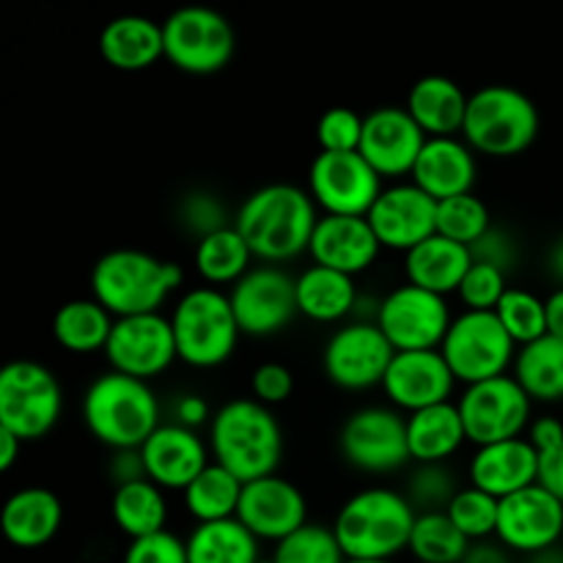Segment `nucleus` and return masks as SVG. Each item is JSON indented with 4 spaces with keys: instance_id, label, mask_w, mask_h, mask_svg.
Here are the masks:
<instances>
[{
    "instance_id": "4d7b16f0",
    "label": "nucleus",
    "mask_w": 563,
    "mask_h": 563,
    "mask_svg": "<svg viewBox=\"0 0 563 563\" xmlns=\"http://www.w3.org/2000/svg\"><path fill=\"white\" fill-rule=\"evenodd\" d=\"M462 563H515V553L506 550L498 539H484V542L471 544Z\"/></svg>"
},
{
    "instance_id": "a878e982",
    "label": "nucleus",
    "mask_w": 563,
    "mask_h": 563,
    "mask_svg": "<svg viewBox=\"0 0 563 563\" xmlns=\"http://www.w3.org/2000/svg\"><path fill=\"white\" fill-rule=\"evenodd\" d=\"M476 179L478 154L467 146L462 135L429 137L410 176V181H416L434 201L473 192Z\"/></svg>"
},
{
    "instance_id": "7ed1b4c3",
    "label": "nucleus",
    "mask_w": 563,
    "mask_h": 563,
    "mask_svg": "<svg viewBox=\"0 0 563 563\" xmlns=\"http://www.w3.org/2000/svg\"><path fill=\"white\" fill-rule=\"evenodd\" d=\"M185 273L176 262L137 247H115L97 258L88 275L91 297L115 319L163 313V306L181 289Z\"/></svg>"
},
{
    "instance_id": "7c9ffc66",
    "label": "nucleus",
    "mask_w": 563,
    "mask_h": 563,
    "mask_svg": "<svg viewBox=\"0 0 563 563\" xmlns=\"http://www.w3.org/2000/svg\"><path fill=\"white\" fill-rule=\"evenodd\" d=\"M401 264H405L407 284L421 286V289L434 291L440 297H451L456 295L467 269L473 267V256L467 245L432 234L421 245L407 251Z\"/></svg>"
},
{
    "instance_id": "c9c22d12",
    "label": "nucleus",
    "mask_w": 563,
    "mask_h": 563,
    "mask_svg": "<svg viewBox=\"0 0 563 563\" xmlns=\"http://www.w3.org/2000/svg\"><path fill=\"white\" fill-rule=\"evenodd\" d=\"M196 273L207 286L223 289V286H234L236 280L245 278L253 267H256V256H253L251 245L245 236L236 231V225H229L223 231L203 236L196 242Z\"/></svg>"
},
{
    "instance_id": "e2e57ef3",
    "label": "nucleus",
    "mask_w": 563,
    "mask_h": 563,
    "mask_svg": "<svg viewBox=\"0 0 563 563\" xmlns=\"http://www.w3.org/2000/svg\"><path fill=\"white\" fill-rule=\"evenodd\" d=\"M346 563H396V561H346Z\"/></svg>"
},
{
    "instance_id": "6e6d98bb",
    "label": "nucleus",
    "mask_w": 563,
    "mask_h": 563,
    "mask_svg": "<svg viewBox=\"0 0 563 563\" xmlns=\"http://www.w3.org/2000/svg\"><path fill=\"white\" fill-rule=\"evenodd\" d=\"M537 484L542 489H548L550 495H555L563 504V445L548 451V454H539Z\"/></svg>"
},
{
    "instance_id": "a19ab883",
    "label": "nucleus",
    "mask_w": 563,
    "mask_h": 563,
    "mask_svg": "<svg viewBox=\"0 0 563 563\" xmlns=\"http://www.w3.org/2000/svg\"><path fill=\"white\" fill-rule=\"evenodd\" d=\"M495 313H498L500 324L515 339L517 346L533 344L542 335H548V306H544V297H539L537 291L509 286Z\"/></svg>"
},
{
    "instance_id": "0eeeda50",
    "label": "nucleus",
    "mask_w": 563,
    "mask_h": 563,
    "mask_svg": "<svg viewBox=\"0 0 563 563\" xmlns=\"http://www.w3.org/2000/svg\"><path fill=\"white\" fill-rule=\"evenodd\" d=\"M542 130L539 108L515 86H482L471 93L462 137L484 157L506 159L528 152Z\"/></svg>"
},
{
    "instance_id": "f8f14e48",
    "label": "nucleus",
    "mask_w": 563,
    "mask_h": 563,
    "mask_svg": "<svg viewBox=\"0 0 563 563\" xmlns=\"http://www.w3.org/2000/svg\"><path fill=\"white\" fill-rule=\"evenodd\" d=\"M456 407L462 412L467 443L476 449L526 438L533 421V399L511 374L465 385Z\"/></svg>"
},
{
    "instance_id": "49530a36",
    "label": "nucleus",
    "mask_w": 563,
    "mask_h": 563,
    "mask_svg": "<svg viewBox=\"0 0 563 563\" xmlns=\"http://www.w3.org/2000/svg\"><path fill=\"white\" fill-rule=\"evenodd\" d=\"M506 291H509V275L489 264L473 262L456 289V300L462 302V311H495Z\"/></svg>"
},
{
    "instance_id": "e433bc0d",
    "label": "nucleus",
    "mask_w": 563,
    "mask_h": 563,
    "mask_svg": "<svg viewBox=\"0 0 563 563\" xmlns=\"http://www.w3.org/2000/svg\"><path fill=\"white\" fill-rule=\"evenodd\" d=\"M187 561L190 563H256L262 559V542L240 520L201 522L190 531Z\"/></svg>"
},
{
    "instance_id": "79ce46f5",
    "label": "nucleus",
    "mask_w": 563,
    "mask_h": 563,
    "mask_svg": "<svg viewBox=\"0 0 563 563\" xmlns=\"http://www.w3.org/2000/svg\"><path fill=\"white\" fill-rule=\"evenodd\" d=\"M495 223L493 214H489V207L476 192H465V196L438 201V234L445 236V240H454L460 245L471 247Z\"/></svg>"
},
{
    "instance_id": "4be33fe9",
    "label": "nucleus",
    "mask_w": 563,
    "mask_h": 563,
    "mask_svg": "<svg viewBox=\"0 0 563 563\" xmlns=\"http://www.w3.org/2000/svg\"><path fill=\"white\" fill-rule=\"evenodd\" d=\"M236 520L258 539V542H284L302 526H308V500L295 482L284 476H264L247 482L242 489Z\"/></svg>"
},
{
    "instance_id": "6e6552de",
    "label": "nucleus",
    "mask_w": 563,
    "mask_h": 563,
    "mask_svg": "<svg viewBox=\"0 0 563 563\" xmlns=\"http://www.w3.org/2000/svg\"><path fill=\"white\" fill-rule=\"evenodd\" d=\"M64 412V388L38 361H11L0 372V429L22 443L47 438Z\"/></svg>"
},
{
    "instance_id": "603ef678",
    "label": "nucleus",
    "mask_w": 563,
    "mask_h": 563,
    "mask_svg": "<svg viewBox=\"0 0 563 563\" xmlns=\"http://www.w3.org/2000/svg\"><path fill=\"white\" fill-rule=\"evenodd\" d=\"M212 416H214V410L209 407V401L203 399L201 394H192V390L176 394L174 401H170V407H168L170 423H179V427L192 429V432H201L203 427L209 429Z\"/></svg>"
},
{
    "instance_id": "a18cd8bd",
    "label": "nucleus",
    "mask_w": 563,
    "mask_h": 563,
    "mask_svg": "<svg viewBox=\"0 0 563 563\" xmlns=\"http://www.w3.org/2000/svg\"><path fill=\"white\" fill-rule=\"evenodd\" d=\"M176 218H179V225L187 234L196 236V242L214 234V231H223L229 225H234V218H231L223 198L212 190H203V187L185 192L179 198V203H176Z\"/></svg>"
},
{
    "instance_id": "3c124183",
    "label": "nucleus",
    "mask_w": 563,
    "mask_h": 563,
    "mask_svg": "<svg viewBox=\"0 0 563 563\" xmlns=\"http://www.w3.org/2000/svg\"><path fill=\"white\" fill-rule=\"evenodd\" d=\"M471 256L473 262L489 264V267L509 275L511 269L517 267V262H520V242H517V236L511 234L509 229H504V225H493L482 240L473 242Z\"/></svg>"
},
{
    "instance_id": "ea45409f",
    "label": "nucleus",
    "mask_w": 563,
    "mask_h": 563,
    "mask_svg": "<svg viewBox=\"0 0 563 563\" xmlns=\"http://www.w3.org/2000/svg\"><path fill=\"white\" fill-rule=\"evenodd\" d=\"M460 489L462 484L449 467V462H418L407 473L401 493L407 495V500H410L418 515H429V511L449 509Z\"/></svg>"
},
{
    "instance_id": "c85d7f7f",
    "label": "nucleus",
    "mask_w": 563,
    "mask_h": 563,
    "mask_svg": "<svg viewBox=\"0 0 563 563\" xmlns=\"http://www.w3.org/2000/svg\"><path fill=\"white\" fill-rule=\"evenodd\" d=\"M99 55L119 71H143L165 58L163 22L141 14H124L110 20L99 33Z\"/></svg>"
},
{
    "instance_id": "dca6fc26",
    "label": "nucleus",
    "mask_w": 563,
    "mask_h": 563,
    "mask_svg": "<svg viewBox=\"0 0 563 563\" xmlns=\"http://www.w3.org/2000/svg\"><path fill=\"white\" fill-rule=\"evenodd\" d=\"M385 179L361 152H319L308 165V192L322 214L366 218Z\"/></svg>"
},
{
    "instance_id": "f3484780",
    "label": "nucleus",
    "mask_w": 563,
    "mask_h": 563,
    "mask_svg": "<svg viewBox=\"0 0 563 563\" xmlns=\"http://www.w3.org/2000/svg\"><path fill=\"white\" fill-rule=\"evenodd\" d=\"M102 355L113 372L126 374V377L143 379V383L163 377L179 361L170 319L165 313L115 319Z\"/></svg>"
},
{
    "instance_id": "f03ea898",
    "label": "nucleus",
    "mask_w": 563,
    "mask_h": 563,
    "mask_svg": "<svg viewBox=\"0 0 563 563\" xmlns=\"http://www.w3.org/2000/svg\"><path fill=\"white\" fill-rule=\"evenodd\" d=\"M207 443L212 462L223 465L245 484L275 476L286 451L284 427L275 410L251 396L229 399L214 410Z\"/></svg>"
},
{
    "instance_id": "4c0bfd02",
    "label": "nucleus",
    "mask_w": 563,
    "mask_h": 563,
    "mask_svg": "<svg viewBox=\"0 0 563 563\" xmlns=\"http://www.w3.org/2000/svg\"><path fill=\"white\" fill-rule=\"evenodd\" d=\"M242 489H245V482H240L234 473L225 471L218 462H212L181 493V504H185L187 515L196 520V526H201V522L234 520L236 511H240Z\"/></svg>"
},
{
    "instance_id": "ddd939ff",
    "label": "nucleus",
    "mask_w": 563,
    "mask_h": 563,
    "mask_svg": "<svg viewBox=\"0 0 563 563\" xmlns=\"http://www.w3.org/2000/svg\"><path fill=\"white\" fill-rule=\"evenodd\" d=\"M396 350L377 322H350L339 324L322 346V372L335 388L350 394H366L372 388H383L390 361Z\"/></svg>"
},
{
    "instance_id": "37998d69",
    "label": "nucleus",
    "mask_w": 563,
    "mask_h": 563,
    "mask_svg": "<svg viewBox=\"0 0 563 563\" xmlns=\"http://www.w3.org/2000/svg\"><path fill=\"white\" fill-rule=\"evenodd\" d=\"M269 559L275 563H346L333 526H322V522H308L300 531L286 537L284 542L275 544Z\"/></svg>"
},
{
    "instance_id": "b1692460",
    "label": "nucleus",
    "mask_w": 563,
    "mask_h": 563,
    "mask_svg": "<svg viewBox=\"0 0 563 563\" xmlns=\"http://www.w3.org/2000/svg\"><path fill=\"white\" fill-rule=\"evenodd\" d=\"M383 245L368 218L357 214H322L313 229L308 256L311 264L357 278L377 264Z\"/></svg>"
},
{
    "instance_id": "f257e3e1",
    "label": "nucleus",
    "mask_w": 563,
    "mask_h": 563,
    "mask_svg": "<svg viewBox=\"0 0 563 563\" xmlns=\"http://www.w3.org/2000/svg\"><path fill=\"white\" fill-rule=\"evenodd\" d=\"M319 207L311 192L289 181H269L240 203L234 225L262 264H286L308 253Z\"/></svg>"
},
{
    "instance_id": "9b49d317",
    "label": "nucleus",
    "mask_w": 563,
    "mask_h": 563,
    "mask_svg": "<svg viewBox=\"0 0 563 563\" xmlns=\"http://www.w3.org/2000/svg\"><path fill=\"white\" fill-rule=\"evenodd\" d=\"M165 60L187 75H218L236 49L229 16L209 5H181L163 20Z\"/></svg>"
},
{
    "instance_id": "052dcab7",
    "label": "nucleus",
    "mask_w": 563,
    "mask_h": 563,
    "mask_svg": "<svg viewBox=\"0 0 563 563\" xmlns=\"http://www.w3.org/2000/svg\"><path fill=\"white\" fill-rule=\"evenodd\" d=\"M544 267H548L550 278H553L559 286H563V234L559 236V240H553V245L548 247Z\"/></svg>"
},
{
    "instance_id": "393cba45",
    "label": "nucleus",
    "mask_w": 563,
    "mask_h": 563,
    "mask_svg": "<svg viewBox=\"0 0 563 563\" xmlns=\"http://www.w3.org/2000/svg\"><path fill=\"white\" fill-rule=\"evenodd\" d=\"M537 478L539 451L526 438L482 445L467 462V484L498 500L533 487Z\"/></svg>"
},
{
    "instance_id": "5701e85b",
    "label": "nucleus",
    "mask_w": 563,
    "mask_h": 563,
    "mask_svg": "<svg viewBox=\"0 0 563 563\" xmlns=\"http://www.w3.org/2000/svg\"><path fill=\"white\" fill-rule=\"evenodd\" d=\"M148 482L165 493H185L209 465L212 451L201 432L165 421L146 443L141 445Z\"/></svg>"
},
{
    "instance_id": "39448f33",
    "label": "nucleus",
    "mask_w": 563,
    "mask_h": 563,
    "mask_svg": "<svg viewBox=\"0 0 563 563\" xmlns=\"http://www.w3.org/2000/svg\"><path fill=\"white\" fill-rule=\"evenodd\" d=\"M418 511L401 489L366 487L341 504L333 533L346 561H396L407 553Z\"/></svg>"
},
{
    "instance_id": "72a5a7b5",
    "label": "nucleus",
    "mask_w": 563,
    "mask_h": 563,
    "mask_svg": "<svg viewBox=\"0 0 563 563\" xmlns=\"http://www.w3.org/2000/svg\"><path fill=\"white\" fill-rule=\"evenodd\" d=\"M511 377L522 385L533 405H559L563 401V339L548 333L533 344L520 346Z\"/></svg>"
},
{
    "instance_id": "4468645a",
    "label": "nucleus",
    "mask_w": 563,
    "mask_h": 563,
    "mask_svg": "<svg viewBox=\"0 0 563 563\" xmlns=\"http://www.w3.org/2000/svg\"><path fill=\"white\" fill-rule=\"evenodd\" d=\"M454 317L449 297H440L405 280L383 295L377 324L396 352H418L440 350Z\"/></svg>"
},
{
    "instance_id": "0e129e2a",
    "label": "nucleus",
    "mask_w": 563,
    "mask_h": 563,
    "mask_svg": "<svg viewBox=\"0 0 563 563\" xmlns=\"http://www.w3.org/2000/svg\"><path fill=\"white\" fill-rule=\"evenodd\" d=\"M256 563H275V561L273 559H258Z\"/></svg>"
},
{
    "instance_id": "bf43d9fd",
    "label": "nucleus",
    "mask_w": 563,
    "mask_h": 563,
    "mask_svg": "<svg viewBox=\"0 0 563 563\" xmlns=\"http://www.w3.org/2000/svg\"><path fill=\"white\" fill-rule=\"evenodd\" d=\"M22 445L25 443H22L16 434L0 429V471H11V467H14V462L20 460L22 454Z\"/></svg>"
},
{
    "instance_id": "c03bdc74",
    "label": "nucleus",
    "mask_w": 563,
    "mask_h": 563,
    "mask_svg": "<svg viewBox=\"0 0 563 563\" xmlns=\"http://www.w3.org/2000/svg\"><path fill=\"white\" fill-rule=\"evenodd\" d=\"M445 515L471 542H484V539H495V533H498L500 500L471 487V484H462Z\"/></svg>"
},
{
    "instance_id": "13d9d810",
    "label": "nucleus",
    "mask_w": 563,
    "mask_h": 563,
    "mask_svg": "<svg viewBox=\"0 0 563 563\" xmlns=\"http://www.w3.org/2000/svg\"><path fill=\"white\" fill-rule=\"evenodd\" d=\"M544 306H548V333L555 335V339H563V286H555L544 297Z\"/></svg>"
},
{
    "instance_id": "680f3d73",
    "label": "nucleus",
    "mask_w": 563,
    "mask_h": 563,
    "mask_svg": "<svg viewBox=\"0 0 563 563\" xmlns=\"http://www.w3.org/2000/svg\"><path fill=\"white\" fill-rule=\"evenodd\" d=\"M526 563H563V544H559V548L542 550V553L537 555H528Z\"/></svg>"
},
{
    "instance_id": "2f4dec72",
    "label": "nucleus",
    "mask_w": 563,
    "mask_h": 563,
    "mask_svg": "<svg viewBox=\"0 0 563 563\" xmlns=\"http://www.w3.org/2000/svg\"><path fill=\"white\" fill-rule=\"evenodd\" d=\"M407 443L412 462H449L467 445L465 423L456 401L427 407L407 416Z\"/></svg>"
},
{
    "instance_id": "58836bf2",
    "label": "nucleus",
    "mask_w": 563,
    "mask_h": 563,
    "mask_svg": "<svg viewBox=\"0 0 563 563\" xmlns=\"http://www.w3.org/2000/svg\"><path fill=\"white\" fill-rule=\"evenodd\" d=\"M471 544L445 511H429L418 515L407 553L418 563H462Z\"/></svg>"
},
{
    "instance_id": "1a4fd4ad",
    "label": "nucleus",
    "mask_w": 563,
    "mask_h": 563,
    "mask_svg": "<svg viewBox=\"0 0 563 563\" xmlns=\"http://www.w3.org/2000/svg\"><path fill=\"white\" fill-rule=\"evenodd\" d=\"M339 454L352 471L390 476L412 462L407 443V416L390 405L352 410L339 429Z\"/></svg>"
},
{
    "instance_id": "473e14b6",
    "label": "nucleus",
    "mask_w": 563,
    "mask_h": 563,
    "mask_svg": "<svg viewBox=\"0 0 563 563\" xmlns=\"http://www.w3.org/2000/svg\"><path fill=\"white\" fill-rule=\"evenodd\" d=\"M115 317L93 297H77L64 302L53 317V339L60 350L71 355H93L104 352Z\"/></svg>"
},
{
    "instance_id": "423d86ee",
    "label": "nucleus",
    "mask_w": 563,
    "mask_h": 563,
    "mask_svg": "<svg viewBox=\"0 0 563 563\" xmlns=\"http://www.w3.org/2000/svg\"><path fill=\"white\" fill-rule=\"evenodd\" d=\"M168 319L176 335L179 361L190 368L209 372L225 366L234 357L242 330L225 289L207 284L185 289L176 297Z\"/></svg>"
},
{
    "instance_id": "9d476101",
    "label": "nucleus",
    "mask_w": 563,
    "mask_h": 563,
    "mask_svg": "<svg viewBox=\"0 0 563 563\" xmlns=\"http://www.w3.org/2000/svg\"><path fill=\"white\" fill-rule=\"evenodd\" d=\"M517 350L520 346L506 333L495 311H460L440 344L462 388L511 374Z\"/></svg>"
},
{
    "instance_id": "5fc2aeb1",
    "label": "nucleus",
    "mask_w": 563,
    "mask_h": 563,
    "mask_svg": "<svg viewBox=\"0 0 563 563\" xmlns=\"http://www.w3.org/2000/svg\"><path fill=\"white\" fill-rule=\"evenodd\" d=\"M526 440L539 451V454H548V451L563 445V421L559 416H533L531 427H528Z\"/></svg>"
},
{
    "instance_id": "c756f323",
    "label": "nucleus",
    "mask_w": 563,
    "mask_h": 563,
    "mask_svg": "<svg viewBox=\"0 0 563 563\" xmlns=\"http://www.w3.org/2000/svg\"><path fill=\"white\" fill-rule=\"evenodd\" d=\"M357 297H361V289L352 275L335 273L319 264H308L297 275V311L308 322L335 324V328L350 322L355 317Z\"/></svg>"
},
{
    "instance_id": "6ab92c4d",
    "label": "nucleus",
    "mask_w": 563,
    "mask_h": 563,
    "mask_svg": "<svg viewBox=\"0 0 563 563\" xmlns=\"http://www.w3.org/2000/svg\"><path fill=\"white\" fill-rule=\"evenodd\" d=\"M366 218L383 251H396L401 256L438 234V201L410 179L385 185Z\"/></svg>"
},
{
    "instance_id": "412c9836",
    "label": "nucleus",
    "mask_w": 563,
    "mask_h": 563,
    "mask_svg": "<svg viewBox=\"0 0 563 563\" xmlns=\"http://www.w3.org/2000/svg\"><path fill=\"white\" fill-rule=\"evenodd\" d=\"M456 385L460 383L440 350L396 352L383 379V394L390 407L412 416L427 407L454 401Z\"/></svg>"
},
{
    "instance_id": "bb28decb",
    "label": "nucleus",
    "mask_w": 563,
    "mask_h": 563,
    "mask_svg": "<svg viewBox=\"0 0 563 563\" xmlns=\"http://www.w3.org/2000/svg\"><path fill=\"white\" fill-rule=\"evenodd\" d=\"M3 537L20 550H38L58 537L64 504L47 487H22L3 506Z\"/></svg>"
},
{
    "instance_id": "864d4df0",
    "label": "nucleus",
    "mask_w": 563,
    "mask_h": 563,
    "mask_svg": "<svg viewBox=\"0 0 563 563\" xmlns=\"http://www.w3.org/2000/svg\"><path fill=\"white\" fill-rule=\"evenodd\" d=\"M108 476L115 487H124V484H135L143 482L146 476V465H143L141 449H121V451H110L108 460Z\"/></svg>"
},
{
    "instance_id": "2eb2a0df",
    "label": "nucleus",
    "mask_w": 563,
    "mask_h": 563,
    "mask_svg": "<svg viewBox=\"0 0 563 563\" xmlns=\"http://www.w3.org/2000/svg\"><path fill=\"white\" fill-rule=\"evenodd\" d=\"M229 300L242 335L251 339H273L300 317L297 275L286 273L278 264H256L231 286Z\"/></svg>"
},
{
    "instance_id": "20e7f679",
    "label": "nucleus",
    "mask_w": 563,
    "mask_h": 563,
    "mask_svg": "<svg viewBox=\"0 0 563 563\" xmlns=\"http://www.w3.org/2000/svg\"><path fill=\"white\" fill-rule=\"evenodd\" d=\"M82 423L104 449H141L163 427V401L152 383L108 368L82 394Z\"/></svg>"
},
{
    "instance_id": "de8ad7c7",
    "label": "nucleus",
    "mask_w": 563,
    "mask_h": 563,
    "mask_svg": "<svg viewBox=\"0 0 563 563\" xmlns=\"http://www.w3.org/2000/svg\"><path fill=\"white\" fill-rule=\"evenodd\" d=\"M363 137V115L352 108H330L317 121L319 152H357Z\"/></svg>"
},
{
    "instance_id": "f704fd0d",
    "label": "nucleus",
    "mask_w": 563,
    "mask_h": 563,
    "mask_svg": "<svg viewBox=\"0 0 563 563\" xmlns=\"http://www.w3.org/2000/svg\"><path fill=\"white\" fill-rule=\"evenodd\" d=\"M110 517L115 528L124 533L130 542L143 537H154L159 531H168V500L165 489L143 478V482L124 484L113 489L110 498Z\"/></svg>"
},
{
    "instance_id": "cd10ccee",
    "label": "nucleus",
    "mask_w": 563,
    "mask_h": 563,
    "mask_svg": "<svg viewBox=\"0 0 563 563\" xmlns=\"http://www.w3.org/2000/svg\"><path fill=\"white\" fill-rule=\"evenodd\" d=\"M471 93L445 75H427L412 82L407 93V113L427 132V137L462 135Z\"/></svg>"
},
{
    "instance_id": "8fccbe9b",
    "label": "nucleus",
    "mask_w": 563,
    "mask_h": 563,
    "mask_svg": "<svg viewBox=\"0 0 563 563\" xmlns=\"http://www.w3.org/2000/svg\"><path fill=\"white\" fill-rule=\"evenodd\" d=\"M121 563H190L187 542L174 531H159L154 537L135 539L126 544Z\"/></svg>"
},
{
    "instance_id": "a211bd4d",
    "label": "nucleus",
    "mask_w": 563,
    "mask_h": 563,
    "mask_svg": "<svg viewBox=\"0 0 563 563\" xmlns=\"http://www.w3.org/2000/svg\"><path fill=\"white\" fill-rule=\"evenodd\" d=\"M427 132L416 124L405 104H383L363 115V137L357 152L368 159L383 179H410L423 146Z\"/></svg>"
},
{
    "instance_id": "09e8293b",
    "label": "nucleus",
    "mask_w": 563,
    "mask_h": 563,
    "mask_svg": "<svg viewBox=\"0 0 563 563\" xmlns=\"http://www.w3.org/2000/svg\"><path fill=\"white\" fill-rule=\"evenodd\" d=\"M291 394H295V374L284 363L264 361L251 372V399L262 401L264 407L284 405Z\"/></svg>"
},
{
    "instance_id": "aec40b11",
    "label": "nucleus",
    "mask_w": 563,
    "mask_h": 563,
    "mask_svg": "<svg viewBox=\"0 0 563 563\" xmlns=\"http://www.w3.org/2000/svg\"><path fill=\"white\" fill-rule=\"evenodd\" d=\"M515 555H537L563 544V504L539 484L500 500L498 533Z\"/></svg>"
}]
</instances>
